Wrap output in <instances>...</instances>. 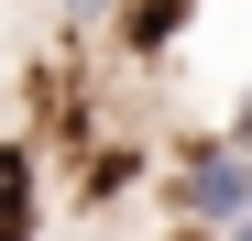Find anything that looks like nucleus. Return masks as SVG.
<instances>
[{
	"instance_id": "obj_5",
	"label": "nucleus",
	"mask_w": 252,
	"mask_h": 241,
	"mask_svg": "<svg viewBox=\"0 0 252 241\" xmlns=\"http://www.w3.org/2000/svg\"><path fill=\"white\" fill-rule=\"evenodd\" d=\"M220 143H230V153H252V99H230V120H220Z\"/></svg>"
},
{
	"instance_id": "obj_2",
	"label": "nucleus",
	"mask_w": 252,
	"mask_h": 241,
	"mask_svg": "<svg viewBox=\"0 0 252 241\" xmlns=\"http://www.w3.org/2000/svg\"><path fill=\"white\" fill-rule=\"evenodd\" d=\"M197 11H208V0H121V11H110V44L132 55V66H164L197 33Z\"/></svg>"
},
{
	"instance_id": "obj_6",
	"label": "nucleus",
	"mask_w": 252,
	"mask_h": 241,
	"mask_svg": "<svg viewBox=\"0 0 252 241\" xmlns=\"http://www.w3.org/2000/svg\"><path fill=\"white\" fill-rule=\"evenodd\" d=\"M220 241H252V219H230V230H220Z\"/></svg>"
},
{
	"instance_id": "obj_4",
	"label": "nucleus",
	"mask_w": 252,
	"mask_h": 241,
	"mask_svg": "<svg viewBox=\"0 0 252 241\" xmlns=\"http://www.w3.org/2000/svg\"><path fill=\"white\" fill-rule=\"evenodd\" d=\"M110 11H121V0H55V22H66V33H110Z\"/></svg>"
},
{
	"instance_id": "obj_1",
	"label": "nucleus",
	"mask_w": 252,
	"mask_h": 241,
	"mask_svg": "<svg viewBox=\"0 0 252 241\" xmlns=\"http://www.w3.org/2000/svg\"><path fill=\"white\" fill-rule=\"evenodd\" d=\"M176 219L208 230V241H220L230 219H252V153H230L220 132L187 143V153H176Z\"/></svg>"
},
{
	"instance_id": "obj_3",
	"label": "nucleus",
	"mask_w": 252,
	"mask_h": 241,
	"mask_svg": "<svg viewBox=\"0 0 252 241\" xmlns=\"http://www.w3.org/2000/svg\"><path fill=\"white\" fill-rule=\"evenodd\" d=\"M0 241H44V153L0 143Z\"/></svg>"
}]
</instances>
